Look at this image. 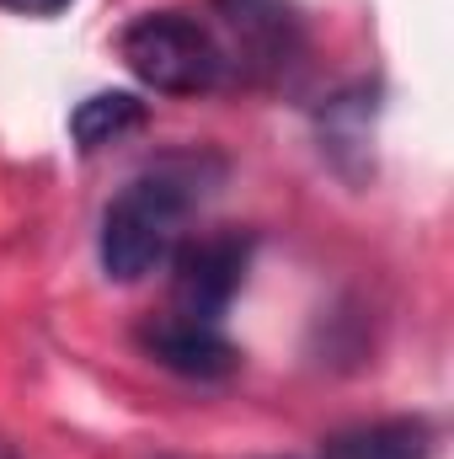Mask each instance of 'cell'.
I'll list each match as a JSON object with an SVG mask.
<instances>
[{"mask_svg":"<svg viewBox=\"0 0 454 459\" xmlns=\"http://www.w3.org/2000/svg\"><path fill=\"white\" fill-rule=\"evenodd\" d=\"M251 251H257V240L246 230H214V235L182 240L171 251V262H166V273H171V305L166 310L225 326V310L246 289Z\"/></svg>","mask_w":454,"mask_h":459,"instance_id":"277c9868","label":"cell"},{"mask_svg":"<svg viewBox=\"0 0 454 459\" xmlns=\"http://www.w3.org/2000/svg\"><path fill=\"white\" fill-rule=\"evenodd\" d=\"M70 5H75V0H0V11H11V16H38V22L70 11Z\"/></svg>","mask_w":454,"mask_h":459,"instance_id":"9c48e42d","label":"cell"},{"mask_svg":"<svg viewBox=\"0 0 454 459\" xmlns=\"http://www.w3.org/2000/svg\"><path fill=\"white\" fill-rule=\"evenodd\" d=\"M220 177L225 160L209 150H171L144 171H134L102 209V230H97L102 273L113 283H144L150 273H161L182 246L188 214L214 193Z\"/></svg>","mask_w":454,"mask_h":459,"instance_id":"6da1fadb","label":"cell"},{"mask_svg":"<svg viewBox=\"0 0 454 459\" xmlns=\"http://www.w3.org/2000/svg\"><path fill=\"white\" fill-rule=\"evenodd\" d=\"M439 455V428L428 417H385L347 428L321 444L316 459H433Z\"/></svg>","mask_w":454,"mask_h":459,"instance_id":"8992f818","label":"cell"},{"mask_svg":"<svg viewBox=\"0 0 454 459\" xmlns=\"http://www.w3.org/2000/svg\"><path fill=\"white\" fill-rule=\"evenodd\" d=\"M374 86H353L332 97L321 113H316V139H321V155L337 166L342 177H358V166L369 160V144H374Z\"/></svg>","mask_w":454,"mask_h":459,"instance_id":"52a82bcc","label":"cell"},{"mask_svg":"<svg viewBox=\"0 0 454 459\" xmlns=\"http://www.w3.org/2000/svg\"><path fill=\"white\" fill-rule=\"evenodd\" d=\"M144 117H150V108H144L139 91H92L70 113V139H75L81 155H97V150H108L118 139L139 134Z\"/></svg>","mask_w":454,"mask_h":459,"instance_id":"ba28073f","label":"cell"},{"mask_svg":"<svg viewBox=\"0 0 454 459\" xmlns=\"http://www.w3.org/2000/svg\"><path fill=\"white\" fill-rule=\"evenodd\" d=\"M118 54L128 65V75L161 97H209V91L230 86L225 54H220L209 16L182 11V5L134 16L118 32Z\"/></svg>","mask_w":454,"mask_h":459,"instance_id":"7a4b0ae2","label":"cell"},{"mask_svg":"<svg viewBox=\"0 0 454 459\" xmlns=\"http://www.w3.org/2000/svg\"><path fill=\"white\" fill-rule=\"evenodd\" d=\"M209 27L220 38L230 86L284 81L305 54V27L289 0H209Z\"/></svg>","mask_w":454,"mask_h":459,"instance_id":"3957f363","label":"cell"},{"mask_svg":"<svg viewBox=\"0 0 454 459\" xmlns=\"http://www.w3.org/2000/svg\"><path fill=\"white\" fill-rule=\"evenodd\" d=\"M139 347L161 368H171L182 379H204V385L235 374V363H240V347L225 337L220 321H193V316H177V310L144 321L139 326Z\"/></svg>","mask_w":454,"mask_h":459,"instance_id":"5b68a950","label":"cell"}]
</instances>
